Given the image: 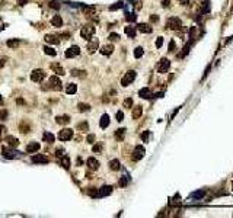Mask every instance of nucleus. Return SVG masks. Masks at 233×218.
I'll return each instance as SVG.
<instances>
[{
    "label": "nucleus",
    "mask_w": 233,
    "mask_h": 218,
    "mask_svg": "<svg viewBox=\"0 0 233 218\" xmlns=\"http://www.w3.org/2000/svg\"><path fill=\"white\" fill-rule=\"evenodd\" d=\"M7 118V111L6 109H2V111H0V121H5Z\"/></svg>",
    "instance_id": "nucleus-46"
},
{
    "label": "nucleus",
    "mask_w": 233,
    "mask_h": 218,
    "mask_svg": "<svg viewBox=\"0 0 233 218\" xmlns=\"http://www.w3.org/2000/svg\"><path fill=\"white\" fill-rule=\"evenodd\" d=\"M181 3H182V5H188L190 0H181Z\"/></svg>",
    "instance_id": "nucleus-62"
},
{
    "label": "nucleus",
    "mask_w": 233,
    "mask_h": 218,
    "mask_svg": "<svg viewBox=\"0 0 233 218\" xmlns=\"http://www.w3.org/2000/svg\"><path fill=\"white\" fill-rule=\"evenodd\" d=\"M135 76H137V73L134 71V70H130V71H127L125 74H124V77L121 79V86H128L130 83H133L134 81V79H135Z\"/></svg>",
    "instance_id": "nucleus-4"
},
{
    "label": "nucleus",
    "mask_w": 233,
    "mask_h": 218,
    "mask_svg": "<svg viewBox=\"0 0 233 218\" xmlns=\"http://www.w3.org/2000/svg\"><path fill=\"white\" fill-rule=\"evenodd\" d=\"M51 25L56 26V28H61V26H63V19H61L60 15H54V16L51 17Z\"/></svg>",
    "instance_id": "nucleus-18"
},
{
    "label": "nucleus",
    "mask_w": 233,
    "mask_h": 218,
    "mask_svg": "<svg viewBox=\"0 0 233 218\" xmlns=\"http://www.w3.org/2000/svg\"><path fill=\"white\" fill-rule=\"evenodd\" d=\"M58 138L61 141H68V140H72L73 138V129H70V128H63L60 133H58Z\"/></svg>",
    "instance_id": "nucleus-5"
},
{
    "label": "nucleus",
    "mask_w": 233,
    "mask_h": 218,
    "mask_svg": "<svg viewBox=\"0 0 233 218\" xmlns=\"http://www.w3.org/2000/svg\"><path fill=\"white\" fill-rule=\"evenodd\" d=\"M143 54H144V50H143L142 47H137V48L134 50V57H135V58L143 57Z\"/></svg>",
    "instance_id": "nucleus-39"
},
{
    "label": "nucleus",
    "mask_w": 233,
    "mask_h": 218,
    "mask_svg": "<svg viewBox=\"0 0 233 218\" xmlns=\"http://www.w3.org/2000/svg\"><path fill=\"white\" fill-rule=\"evenodd\" d=\"M50 69H51L57 76H64V74H66V71H64V69L61 67L60 63H53V64L50 65Z\"/></svg>",
    "instance_id": "nucleus-12"
},
{
    "label": "nucleus",
    "mask_w": 233,
    "mask_h": 218,
    "mask_svg": "<svg viewBox=\"0 0 233 218\" xmlns=\"http://www.w3.org/2000/svg\"><path fill=\"white\" fill-rule=\"evenodd\" d=\"M109 169L111 170H114V172H116V170H120L121 169V163L116 160V159H114V160H111L109 161Z\"/></svg>",
    "instance_id": "nucleus-26"
},
{
    "label": "nucleus",
    "mask_w": 233,
    "mask_h": 218,
    "mask_svg": "<svg viewBox=\"0 0 233 218\" xmlns=\"http://www.w3.org/2000/svg\"><path fill=\"white\" fill-rule=\"evenodd\" d=\"M208 71H210V65L205 69V73H204V77H207V74H208Z\"/></svg>",
    "instance_id": "nucleus-61"
},
{
    "label": "nucleus",
    "mask_w": 233,
    "mask_h": 218,
    "mask_svg": "<svg viewBox=\"0 0 233 218\" xmlns=\"http://www.w3.org/2000/svg\"><path fill=\"white\" fill-rule=\"evenodd\" d=\"M42 140H44L45 143H54V140H56V137H54V134H51V133H48V131H45V133L42 134Z\"/></svg>",
    "instance_id": "nucleus-25"
},
{
    "label": "nucleus",
    "mask_w": 233,
    "mask_h": 218,
    "mask_svg": "<svg viewBox=\"0 0 233 218\" xmlns=\"http://www.w3.org/2000/svg\"><path fill=\"white\" fill-rule=\"evenodd\" d=\"M86 164H87V167L90 169V170H98L99 169V161L96 160V159H93V157H89L87 160H86Z\"/></svg>",
    "instance_id": "nucleus-13"
},
{
    "label": "nucleus",
    "mask_w": 233,
    "mask_h": 218,
    "mask_svg": "<svg viewBox=\"0 0 233 218\" xmlns=\"http://www.w3.org/2000/svg\"><path fill=\"white\" fill-rule=\"evenodd\" d=\"M76 92H77V84H75V83H68L67 87H66V93H68V95H75Z\"/></svg>",
    "instance_id": "nucleus-24"
},
{
    "label": "nucleus",
    "mask_w": 233,
    "mask_h": 218,
    "mask_svg": "<svg viewBox=\"0 0 233 218\" xmlns=\"http://www.w3.org/2000/svg\"><path fill=\"white\" fill-rule=\"evenodd\" d=\"M169 67H171V61L168 58H162L159 61V64H157V71L163 74V73H166L169 70Z\"/></svg>",
    "instance_id": "nucleus-6"
},
{
    "label": "nucleus",
    "mask_w": 233,
    "mask_h": 218,
    "mask_svg": "<svg viewBox=\"0 0 233 218\" xmlns=\"http://www.w3.org/2000/svg\"><path fill=\"white\" fill-rule=\"evenodd\" d=\"M137 29H138L140 32H143V34H150V32L153 31L152 26L147 25V24H138V25H137Z\"/></svg>",
    "instance_id": "nucleus-19"
},
{
    "label": "nucleus",
    "mask_w": 233,
    "mask_h": 218,
    "mask_svg": "<svg viewBox=\"0 0 233 218\" xmlns=\"http://www.w3.org/2000/svg\"><path fill=\"white\" fill-rule=\"evenodd\" d=\"M93 12H95V7H89V9H86V10H85L86 16H93Z\"/></svg>",
    "instance_id": "nucleus-51"
},
{
    "label": "nucleus",
    "mask_w": 233,
    "mask_h": 218,
    "mask_svg": "<svg viewBox=\"0 0 233 218\" xmlns=\"http://www.w3.org/2000/svg\"><path fill=\"white\" fill-rule=\"evenodd\" d=\"M31 161L32 163H48V159H47L45 156H32L31 157Z\"/></svg>",
    "instance_id": "nucleus-23"
},
{
    "label": "nucleus",
    "mask_w": 233,
    "mask_h": 218,
    "mask_svg": "<svg viewBox=\"0 0 233 218\" xmlns=\"http://www.w3.org/2000/svg\"><path fill=\"white\" fill-rule=\"evenodd\" d=\"M99 125H101V128H106V126L109 125V116H108L106 114L102 115V118H101V121H99Z\"/></svg>",
    "instance_id": "nucleus-30"
},
{
    "label": "nucleus",
    "mask_w": 233,
    "mask_h": 218,
    "mask_svg": "<svg viewBox=\"0 0 233 218\" xmlns=\"http://www.w3.org/2000/svg\"><path fill=\"white\" fill-rule=\"evenodd\" d=\"M123 119H124V112L123 111H118V112H116V121L121 122Z\"/></svg>",
    "instance_id": "nucleus-49"
},
{
    "label": "nucleus",
    "mask_w": 233,
    "mask_h": 218,
    "mask_svg": "<svg viewBox=\"0 0 233 218\" xmlns=\"http://www.w3.org/2000/svg\"><path fill=\"white\" fill-rule=\"evenodd\" d=\"M123 6V3H118V5H114V6H111L109 7V10H116V9H120Z\"/></svg>",
    "instance_id": "nucleus-54"
},
{
    "label": "nucleus",
    "mask_w": 233,
    "mask_h": 218,
    "mask_svg": "<svg viewBox=\"0 0 233 218\" xmlns=\"http://www.w3.org/2000/svg\"><path fill=\"white\" fill-rule=\"evenodd\" d=\"M60 163H61V167H63V169H66V170L70 169V159H68V157H66V156L61 157V161H60Z\"/></svg>",
    "instance_id": "nucleus-34"
},
{
    "label": "nucleus",
    "mask_w": 233,
    "mask_h": 218,
    "mask_svg": "<svg viewBox=\"0 0 233 218\" xmlns=\"http://www.w3.org/2000/svg\"><path fill=\"white\" fill-rule=\"evenodd\" d=\"M124 32L127 34L128 38H135V28L134 26H125Z\"/></svg>",
    "instance_id": "nucleus-29"
},
{
    "label": "nucleus",
    "mask_w": 233,
    "mask_h": 218,
    "mask_svg": "<svg viewBox=\"0 0 233 218\" xmlns=\"http://www.w3.org/2000/svg\"><path fill=\"white\" fill-rule=\"evenodd\" d=\"M125 137V128H118L115 131V140L116 141H123Z\"/></svg>",
    "instance_id": "nucleus-21"
},
{
    "label": "nucleus",
    "mask_w": 233,
    "mask_h": 218,
    "mask_svg": "<svg viewBox=\"0 0 233 218\" xmlns=\"http://www.w3.org/2000/svg\"><path fill=\"white\" fill-rule=\"evenodd\" d=\"M5 65V58H0V69H2Z\"/></svg>",
    "instance_id": "nucleus-60"
},
{
    "label": "nucleus",
    "mask_w": 233,
    "mask_h": 218,
    "mask_svg": "<svg viewBox=\"0 0 233 218\" xmlns=\"http://www.w3.org/2000/svg\"><path fill=\"white\" fill-rule=\"evenodd\" d=\"M61 36H63L64 39H68V38H70V34H68V32H64V34H61Z\"/></svg>",
    "instance_id": "nucleus-58"
},
{
    "label": "nucleus",
    "mask_w": 233,
    "mask_h": 218,
    "mask_svg": "<svg viewBox=\"0 0 233 218\" xmlns=\"http://www.w3.org/2000/svg\"><path fill=\"white\" fill-rule=\"evenodd\" d=\"M142 114H143V108L140 106V105L135 106V108L133 109V118H134V119H138L140 116H142Z\"/></svg>",
    "instance_id": "nucleus-27"
},
{
    "label": "nucleus",
    "mask_w": 233,
    "mask_h": 218,
    "mask_svg": "<svg viewBox=\"0 0 233 218\" xmlns=\"http://www.w3.org/2000/svg\"><path fill=\"white\" fill-rule=\"evenodd\" d=\"M99 51H101L102 55H111L114 52V45H112V44H106V45H102Z\"/></svg>",
    "instance_id": "nucleus-15"
},
{
    "label": "nucleus",
    "mask_w": 233,
    "mask_h": 218,
    "mask_svg": "<svg viewBox=\"0 0 233 218\" xmlns=\"http://www.w3.org/2000/svg\"><path fill=\"white\" fill-rule=\"evenodd\" d=\"M77 108H79V111H80V112H86V111H89V109H90V106L86 105V103H79Z\"/></svg>",
    "instance_id": "nucleus-40"
},
{
    "label": "nucleus",
    "mask_w": 233,
    "mask_h": 218,
    "mask_svg": "<svg viewBox=\"0 0 233 218\" xmlns=\"http://www.w3.org/2000/svg\"><path fill=\"white\" fill-rule=\"evenodd\" d=\"M102 148H104V147H102V144H101V143H96L95 145H93V148H92V150H93V153H99V151H102Z\"/></svg>",
    "instance_id": "nucleus-43"
},
{
    "label": "nucleus",
    "mask_w": 233,
    "mask_h": 218,
    "mask_svg": "<svg viewBox=\"0 0 233 218\" xmlns=\"http://www.w3.org/2000/svg\"><path fill=\"white\" fill-rule=\"evenodd\" d=\"M112 186L111 185H106V186H102L101 189H99V196H106V195H109V193H112Z\"/></svg>",
    "instance_id": "nucleus-22"
},
{
    "label": "nucleus",
    "mask_w": 233,
    "mask_h": 218,
    "mask_svg": "<svg viewBox=\"0 0 233 218\" xmlns=\"http://www.w3.org/2000/svg\"><path fill=\"white\" fill-rule=\"evenodd\" d=\"M138 96L143 98V99H149V98H152V92H150L149 87H143V89H140Z\"/></svg>",
    "instance_id": "nucleus-20"
},
{
    "label": "nucleus",
    "mask_w": 233,
    "mask_h": 218,
    "mask_svg": "<svg viewBox=\"0 0 233 218\" xmlns=\"http://www.w3.org/2000/svg\"><path fill=\"white\" fill-rule=\"evenodd\" d=\"M18 3L23 6V5H26V3H28V0H18Z\"/></svg>",
    "instance_id": "nucleus-59"
},
{
    "label": "nucleus",
    "mask_w": 233,
    "mask_h": 218,
    "mask_svg": "<svg viewBox=\"0 0 233 218\" xmlns=\"http://www.w3.org/2000/svg\"><path fill=\"white\" fill-rule=\"evenodd\" d=\"M44 39H45L47 44H51V45H57V44H60V39H58L57 35H51V34H48V35H45V36H44Z\"/></svg>",
    "instance_id": "nucleus-14"
},
{
    "label": "nucleus",
    "mask_w": 233,
    "mask_h": 218,
    "mask_svg": "<svg viewBox=\"0 0 233 218\" xmlns=\"http://www.w3.org/2000/svg\"><path fill=\"white\" fill-rule=\"evenodd\" d=\"M125 19H127V22H134V20L137 19V15H135V13H127Z\"/></svg>",
    "instance_id": "nucleus-42"
},
{
    "label": "nucleus",
    "mask_w": 233,
    "mask_h": 218,
    "mask_svg": "<svg viewBox=\"0 0 233 218\" xmlns=\"http://www.w3.org/2000/svg\"><path fill=\"white\" fill-rule=\"evenodd\" d=\"M39 148H41V144L34 141V143H29V144L26 145V153H31V154H32V153H37Z\"/></svg>",
    "instance_id": "nucleus-17"
},
{
    "label": "nucleus",
    "mask_w": 233,
    "mask_h": 218,
    "mask_svg": "<svg viewBox=\"0 0 233 218\" xmlns=\"http://www.w3.org/2000/svg\"><path fill=\"white\" fill-rule=\"evenodd\" d=\"M98 45H99V41L96 39V38H93L92 41H89L87 42V45H86V48H87V52L89 54H93L96 50H98Z\"/></svg>",
    "instance_id": "nucleus-10"
},
{
    "label": "nucleus",
    "mask_w": 233,
    "mask_h": 218,
    "mask_svg": "<svg viewBox=\"0 0 233 218\" xmlns=\"http://www.w3.org/2000/svg\"><path fill=\"white\" fill-rule=\"evenodd\" d=\"M232 13H233V7H232Z\"/></svg>",
    "instance_id": "nucleus-64"
},
{
    "label": "nucleus",
    "mask_w": 233,
    "mask_h": 218,
    "mask_svg": "<svg viewBox=\"0 0 233 218\" xmlns=\"http://www.w3.org/2000/svg\"><path fill=\"white\" fill-rule=\"evenodd\" d=\"M87 143H90V144H93V141H95V135H93V134H90V135H87Z\"/></svg>",
    "instance_id": "nucleus-53"
},
{
    "label": "nucleus",
    "mask_w": 233,
    "mask_h": 218,
    "mask_svg": "<svg viewBox=\"0 0 233 218\" xmlns=\"http://www.w3.org/2000/svg\"><path fill=\"white\" fill-rule=\"evenodd\" d=\"M87 193H89V196H92V198H99V189H96V188H89Z\"/></svg>",
    "instance_id": "nucleus-35"
},
{
    "label": "nucleus",
    "mask_w": 233,
    "mask_h": 218,
    "mask_svg": "<svg viewBox=\"0 0 233 218\" xmlns=\"http://www.w3.org/2000/svg\"><path fill=\"white\" fill-rule=\"evenodd\" d=\"M205 196V190H195L191 193V198H195V199H201Z\"/></svg>",
    "instance_id": "nucleus-33"
},
{
    "label": "nucleus",
    "mask_w": 233,
    "mask_h": 218,
    "mask_svg": "<svg viewBox=\"0 0 233 218\" xmlns=\"http://www.w3.org/2000/svg\"><path fill=\"white\" fill-rule=\"evenodd\" d=\"M44 77H45V73H44V70H41V69H35L32 73H31V80L32 81H42L44 80Z\"/></svg>",
    "instance_id": "nucleus-7"
},
{
    "label": "nucleus",
    "mask_w": 233,
    "mask_h": 218,
    "mask_svg": "<svg viewBox=\"0 0 233 218\" xmlns=\"http://www.w3.org/2000/svg\"><path fill=\"white\" fill-rule=\"evenodd\" d=\"M93 34H95V26L93 25H85L80 29V36L83 39H90L93 36Z\"/></svg>",
    "instance_id": "nucleus-1"
},
{
    "label": "nucleus",
    "mask_w": 233,
    "mask_h": 218,
    "mask_svg": "<svg viewBox=\"0 0 233 218\" xmlns=\"http://www.w3.org/2000/svg\"><path fill=\"white\" fill-rule=\"evenodd\" d=\"M162 45H163V38H162V36H159V38L156 39V47H157V48H160Z\"/></svg>",
    "instance_id": "nucleus-52"
},
{
    "label": "nucleus",
    "mask_w": 233,
    "mask_h": 218,
    "mask_svg": "<svg viewBox=\"0 0 233 218\" xmlns=\"http://www.w3.org/2000/svg\"><path fill=\"white\" fill-rule=\"evenodd\" d=\"M50 6H51V7H56V9H58V7H60L58 2H51V3H50Z\"/></svg>",
    "instance_id": "nucleus-55"
},
{
    "label": "nucleus",
    "mask_w": 233,
    "mask_h": 218,
    "mask_svg": "<svg viewBox=\"0 0 233 218\" xmlns=\"http://www.w3.org/2000/svg\"><path fill=\"white\" fill-rule=\"evenodd\" d=\"M144 153H146V150H144V147L143 145H137L135 148H134V153H133V160H140V159H143L144 157Z\"/></svg>",
    "instance_id": "nucleus-9"
},
{
    "label": "nucleus",
    "mask_w": 233,
    "mask_h": 218,
    "mask_svg": "<svg viewBox=\"0 0 233 218\" xmlns=\"http://www.w3.org/2000/svg\"><path fill=\"white\" fill-rule=\"evenodd\" d=\"M42 50H44V52H45L47 55H53V57H56V55H57L56 50H54V48H51V47H44Z\"/></svg>",
    "instance_id": "nucleus-37"
},
{
    "label": "nucleus",
    "mask_w": 233,
    "mask_h": 218,
    "mask_svg": "<svg viewBox=\"0 0 233 218\" xmlns=\"http://www.w3.org/2000/svg\"><path fill=\"white\" fill-rule=\"evenodd\" d=\"M108 39H109L111 42H115V41L120 39V35H118V34H109V35H108Z\"/></svg>",
    "instance_id": "nucleus-41"
},
{
    "label": "nucleus",
    "mask_w": 233,
    "mask_h": 218,
    "mask_svg": "<svg viewBox=\"0 0 233 218\" xmlns=\"http://www.w3.org/2000/svg\"><path fill=\"white\" fill-rule=\"evenodd\" d=\"M47 87L51 89V90H56V92L61 90V81H60V79L57 76H51L50 80H48V86H47Z\"/></svg>",
    "instance_id": "nucleus-3"
},
{
    "label": "nucleus",
    "mask_w": 233,
    "mask_h": 218,
    "mask_svg": "<svg viewBox=\"0 0 233 218\" xmlns=\"http://www.w3.org/2000/svg\"><path fill=\"white\" fill-rule=\"evenodd\" d=\"M131 106H133V99L131 98H127L124 100V108H131Z\"/></svg>",
    "instance_id": "nucleus-45"
},
{
    "label": "nucleus",
    "mask_w": 233,
    "mask_h": 218,
    "mask_svg": "<svg viewBox=\"0 0 233 218\" xmlns=\"http://www.w3.org/2000/svg\"><path fill=\"white\" fill-rule=\"evenodd\" d=\"M56 122L60 124V125H64V124H68L70 122V116L68 115H63V116H57L56 118Z\"/></svg>",
    "instance_id": "nucleus-28"
},
{
    "label": "nucleus",
    "mask_w": 233,
    "mask_h": 218,
    "mask_svg": "<svg viewBox=\"0 0 233 218\" xmlns=\"http://www.w3.org/2000/svg\"><path fill=\"white\" fill-rule=\"evenodd\" d=\"M166 26H168L169 29H172V31H178V29L182 28V22H181L179 17H175V16H173V17H169V19H168Z\"/></svg>",
    "instance_id": "nucleus-2"
},
{
    "label": "nucleus",
    "mask_w": 233,
    "mask_h": 218,
    "mask_svg": "<svg viewBox=\"0 0 233 218\" xmlns=\"http://www.w3.org/2000/svg\"><path fill=\"white\" fill-rule=\"evenodd\" d=\"M6 44H7V47H9V48L15 50V48H18V47H19L20 41H19V39H9V41H7Z\"/></svg>",
    "instance_id": "nucleus-32"
},
{
    "label": "nucleus",
    "mask_w": 233,
    "mask_h": 218,
    "mask_svg": "<svg viewBox=\"0 0 233 218\" xmlns=\"http://www.w3.org/2000/svg\"><path fill=\"white\" fill-rule=\"evenodd\" d=\"M5 141H6L7 147H10V148H16L19 145V140L16 137H13V135H6L5 137Z\"/></svg>",
    "instance_id": "nucleus-11"
},
{
    "label": "nucleus",
    "mask_w": 233,
    "mask_h": 218,
    "mask_svg": "<svg viewBox=\"0 0 233 218\" xmlns=\"http://www.w3.org/2000/svg\"><path fill=\"white\" fill-rule=\"evenodd\" d=\"M210 2H208V0H205V2H204V6H203V13H207L208 10H210Z\"/></svg>",
    "instance_id": "nucleus-48"
},
{
    "label": "nucleus",
    "mask_w": 233,
    "mask_h": 218,
    "mask_svg": "<svg viewBox=\"0 0 233 218\" xmlns=\"http://www.w3.org/2000/svg\"><path fill=\"white\" fill-rule=\"evenodd\" d=\"M2 153H3V156H5V157H9V159H16V157L20 154V153L13 151V150H9V148H6V147L2 150Z\"/></svg>",
    "instance_id": "nucleus-16"
},
{
    "label": "nucleus",
    "mask_w": 233,
    "mask_h": 218,
    "mask_svg": "<svg viewBox=\"0 0 233 218\" xmlns=\"http://www.w3.org/2000/svg\"><path fill=\"white\" fill-rule=\"evenodd\" d=\"M3 105V99H2V96H0V106Z\"/></svg>",
    "instance_id": "nucleus-63"
},
{
    "label": "nucleus",
    "mask_w": 233,
    "mask_h": 218,
    "mask_svg": "<svg viewBox=\"0 0 233 218\" xmlns=\"http://www.w3.org/2000/svg\"><path fill=\"white\" fill-rule=\"evenodd\" d=\"M149 137H150V133H149V131H144V133L142 134V140H143L144 143H147V140H149Z\"/></svg>",
    "instance_id": "nucleus-47"
},
{
    "label": "nucleus",
    "mask_w": 233,
    "mask_h": 218,
    "mask_svg": "<svg viewBox=\"0 0 233 218\" xmlns=\"http://www.w3.org/2000/svg\"><path fill=\"white\" fill-rule=\"evenodd\" d=\"M150 20H152V22H157V20H159V17H157L156 15H153V16H150Z\"/></svg>",
    "instance_id": "nucleus-57"
},
{
    "label": "nucleus",
    "mask_w": 233,
    "mask_h": 218,
    "mask_svg": "<svg viewBox=\"0 0 233 218\" xmlns=\"http://www.w3.org/2000/svg\"><path fill=\"white\" fill-rule=\"evenodd\" d=\"M72 76L85 79V77H86V71H85V70H77V69H73V70H72Z\"/></svg>",
    "instance_id": "nucleus-31"
},
{
    "label": "nucleus",
    "mask_w": 233,
    "mask_h": 218,
    "mask_svg": "<svg viewBox=\"0 0 233 218\" xmlns=\"http://www.w3.org/2000/svg\"><path fill=\"white\" fill-rule=\"evenodd\" d=\"M169 5H171V2H169V0H163V3H162V6H163V7H169Z\"/></svg>",
    "instance_id": "nucleus-56"
},
{
    "label": "nucleus",
    "mask_w": 233,
    "mask_h": 218,
    "mask_svg": "<svg viewBox=\"0 0 233 218\" xmlns=\"http://www.w3.org/2000/svg\"><path fill=\"white\" fill-rule=\"evenodd\" d=\"M6 135H7V128L5 125H0V141L5 140Z\"/></svg>",
    "instance_id": "nucleus-38"
},
{
    "label": "nucleus",
    "mask_w": 233,
    "mask_h": 218,
    "mask_svg": "<svg viewBox=\"0 0 233 218\" xmlns=\"http://www.w3.org/2000/svg\"><path fill=\"white\" fill-rule=\"evenodd\" d=\"M176 50V44H175V41H171L169 42V52H173Z\"/></svg>",
    "instance_id": "nucleus-50"
},
{
    "label": "nucleus",
    "mask_w": 233,
    "mask_h": 218,
    "mask_svg": "<svg viewBox=\"0 0 233 218\" xmlns=\"http://www.w3.org/2000/svg\"><path fill=\"white\" fill-rule=\"evenodd\" d=\"M127 183H128V178H127V176H121V179H120V186L124 188V186H127Z\"/></svg>",
    "instance_id": "nucleus-44"
},
{
    "label": "nucleus",
    "mask_w": 233,
    "mask_h": 218,
    "mask_svg": "<svg viewBox=\"0 0 233 218\" xmlns=\"http://www.w3.org/2000/svg\"><path fill=\"white\" fill-rule=\"evenodd\" d=\"M77 129H80L82 133H87L89 131V124L87 122H80V124H77Z\"/></svg>",
    "instance_id": "nucleus-36"
},
{
    "label": "nucleus",
    "mask_w": 233,
    "mask_h": 218,
    "mask_svg": "<svg viewBox=\"0 0 233 218\" xmlns=\"http://www.w3.org/2000/svg\"><path fill=\"white\" fill-rule=\"evenodd\" d=\"M79 54H80V48H79V45H72L68 50H66V52H64L66 58H73V57H77Z\"/></svg>",
    "instance_id": "nucleus-8"
}]
</instances>
